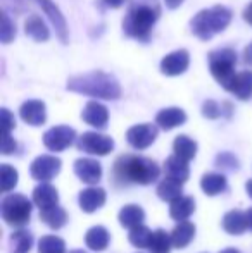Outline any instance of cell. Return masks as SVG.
I'll use <instances>...</instances> for the list:
<instances>
[{
    "instance_id": "obj_17",
    "label": "cell",
    "mask_w": 252,
    "mask_h": 253,
    "mask_svg": "<svg viewBox=\"0 0 252 253\" xmlns=\"http://www.w3.org/2000/svg\"><path fill=\"white\" fill-rule=\"evenodd\" d=\"M230 93H233L240 100H251L252 98V71H244V73L235 74L232 84L228 86Z\"/></svg>"
},
{
    "instance_id": "obj_24",
    "label": "cell",
    "mask_w": 252,
    "mask_h": 253,
    "mask_svg": "<svg viewBox=\"0 0 252 253\" xmlns=\"http://www.w3.org/2000/svg\"><path fill=\"white\" fill-rule=\"evenodd\" d=\"M145 219V212L142 207L138 205H125L119 210V224L126 229H133V227L140 226Z\"/></svg>"
},
{
    "instance_id": "obj_2",
    "label": "cell",
    "mask_w": 252,
    "mask_h": 253,
    "mask_svg": "<svg viewBox=\"0 0 252 253\" xmlns=\"http://www.w3.org/2000/svg\"><path fill=\"white\" fill-rule=\"evenodd\" d=\"M67 90L94 98H104V100H118L121 97V86L118 80L102 71H92L87 74L73 76L67 81Z\"/></svg>"
},
{
    "instance_id": "obj_21",
    "label": "cell",
    "mask_w": 252,
    "mask_h": 253,
    "mask_svg": "<svg viewBox=\"0 0 252 253\" xmlns=\"http://www.w3.org/2000/svg\"><path fill=\"white\" fill-rule=\"evenodd\" d=\"M223 229L228 234H244L249 227H247V217L246 212L242 210H230L225 217H223Z\"/></svg>"
},
{
    "instance_id": "obj_39",
    "label": "cell",
    "mask_w": 252,
    "mask_h": 253,
    "mask_svg": "<svg viewBox=\"0 0 252 253\" xmlns=\"http://www.w3.org/2000/svg\"><path fill=\"white\" fill-rule=\"evenodd\" d=\"M5 5L9 7L10 10H14L16 14H21L26 10V0H3Z\"/></svg>"
},
{
    "instance_id": "obj_45",
    "label": "cell",
    "mask_w": 252,
    "mask_h": 253,
    "mask_svg": "<svg viewBox=\"0 0 252 253\" xmlns=\"http://www.w3.org/2000/svg\"><path fill=\"white\" fill-rule=\"evenodd\" d=\"M246 217H247V227H249V231H252V207L246 212Z\"/></svg>"
},
{
    "instance_id": "obj_12",
    "label": "cell",
    "mask_w": 252,
    "mask_h": 253,
    "mask_svg": "<svg viewBox=\"0 0 252 253\" xmlns=\"http://www.w3.org/2000/svg\"><path fill=\"white\" fill-rule=\"evenodd\" d=\"M37 2H38V5L44 9V12L47 14L49 19H50L52 26H54L55 33H57V37H59V40H61L62 43H66L69 30H67L66 19H64V16H62L61 10H59V7L55 5V2H52V0H37Z\"/></svg>"
},
{
    "instance_id": "obj_34",
    "label": "cell",
    "mask_w": 252,
    "mask_h": 253,
    "mask_svg": "<svg viewBox=\"0 0 252 253\" xmlns=\"http://www.w3.org/2000/svg\"><path fill=\"white\" fill-rule=\"evenodd\" d=\"M171 247H173L171 236H169L168 233H164V231L159 229L152 234V241H151L149 250H151V253H169Z\"/></svg>"
},
{
    "instance_id": "obj_43",
    "label": "cell",
    "mask_w": 252,
    "mask_h": 253,
    "mask_svg": "<svg viewBox=\"0 0 252 253\" xmlns=\"http://www.w3.org/2000/svg\"><path fill=\"white\" fill-rule=\"evenodd\" d=\"M105 5L107 7H112V9H119V7L125 3V0H104Z\"/></svg>"
},
{
    "instance_id": "obj_11",
    "label": "cell",
    "mask_w": 252,
    "mask_h": 253,
    "mask_svg": "<svg viewBox=\"0 0 252 253\" xmlns=\"http://www.w3.org/2000/svg\"><path fill=\"white\" fill-rule=\"evenodd\" d=\"M189 64H190L189 52L180 48V50L168 53L161 60V73L166 74V76H180V74H183L189 69Z\"/></svg>"
},
{
    "instance_id": "obj_37",
    "label": "cell",
    "mask_w": 252,
    "mask_h": 253,
    "mask_svg": "<svg viewBox=\"0 0 252 253\" xmlns=\"http://www.w3.org/2000/svg\"><path fill=\"white\" fill-rule=\"evenodd\" d=\"M223 114V109L214 100H205L202 103V116L207 119H218Z\"/></svg>"
},
{
    "instance_id": "obj_22",
    "label": "cell",
    "mask_w": 252,
    "mask_h": 253,
    "mask_svg": "<svg viewBox=\"0 0 252 253\" xmlns=\"http://www.w3.org/2000/svg\"><path fill=\"white\" fill-rule=\"evenodd\" d=\"M109 241H111V236H109L107 229L102 226H95L85 234V243L90 250L94 252H102L109 247Z\"/></svg>"
},
{
    "instance_id": "obj_14",
    "label": "cell",
    "mask_w": 252,
    "mask_h": 253,
    "mask_svg": "<svg viewBox=\"0 0 252 253\" xmlns=\"http://www.w3.org/2000/svg\"><path fill=\"white\" fill-rule=\"evenodd\" d=\"M19 116L30 126H42L47 121V109L40 100H28L21 105Z\"/></svg>"
},
{
    "instance_id": "obj_33",
    "label": "cell",
    "mask_w": 252,
    "mask_h": 253,
    "mask_svg": "<svg viewBox=\"0 0 252 253\" xmlns=\"http://www.w3.org/2000/svg\"><path fill=\"white\" fill-rule=\"evenodd\" d=\"M38 253H66V243L62 238L47 234L38 243Z\"/></svg>"
},
{
    "instance_id": "obj_4",
    "label": "cell",
    "mask_w": 252,
    "mask_h": 253,
    "mask_svg": "<svg viewBox=\"0 0 252 253\" xmlns=\"http://www.w3.org/2000/svg\"><path fill=\"white\" fill-rule=\"evenodd\" d=\"M230 23H232V10L225 5H214L194 16V19L190 21V28L199 40L207 42L214 35L225 31Z\"/></svg>"
},
{
    "instance_id": "obj_7",
    "label": "cell",
    "mask_w": 252,
    "mask_h": 253,
    "mask_svg": "<svg viewBox=\"0 0 252 253\" xmlns=\"http://www.w3.org/2000/svg\"><path fill=\"white\" fill-rule=\"evenodd\" d=\"M78 148L87 153H92V155H107V153L114 150V141L105 134L88 131V133H83L80 136Z\"/></svg>"
},
{
    "instance_id": "obj_5",
    "label": "cell",
    "mask_w": 252,
    "mask_h": 253,
    "mask_svg": "<svg viewBox=\"0 0 252 253\" xmlns=\"http://www.w3.org/2000/svg\"><path fill=\"white\" fill-rule=\"evenodd\" d=\"M235 66H237V53L232 48H219L209 53V69L211 74L225 90L232 84L235 78Z\"/></svg>"
},
{
    "instance_id": "obj_23",
    "label": "cell",
    "mask_w": 252,
    "mask_h": 253,
    "mask_svg": "<svg viewBox=\"0 0 252 253\" xmlns=\"http://www.w3.org/2000/svg\"><path fill=\"white\" fill-rule=\"evenodd\" d=\"M195 236V226L189 220H180L178 226L173 229L171 241L175 248H187L190 245L192 238Z\"/></svg>"
},
{
    "instance_id": "obj_19",
    "label": "cell",
    "mask_w": 252,
    "mask_h": 253,
    "mask_svg": "<svg viewBox=\"0 0 252 253\" xmlns=\"http://www.w3.org/2000/svg\"><path fill=\"white\" fill-rule=\"evenodd\" d=\"M164 172L166 177H171L175 181L180 183H185L190 176V169H189V162L183 159H180L178 155L173 153L171 157H168L164 162Z\"/></svg>"
},
{
    "instance_id": "obj_18",
    "label": "cell",
    "mask_w": 252,
    "mask_h": 253,
    "mask_svg": "<svg viewBox=\"0 0 252 253\" xmlns=\"http://www.w3.org/2000/svg\"><path fill=\"white\" fill-rule=\"evenodd\" d=\"M187 121L185 110L178 109V107H169V109H162L161 112L155 116V124L162 129H173L176 126H182Z\"/></svg>"
},
{
    "instance_id": "obj_15",
    "label": "cell",
    "mask_w": 252,
    "mask_h": 253,
    "mask_svg": "<svg viewBox=\"0 0 252 253\" xmlns=\"http://www.w3.org/2000/svg\"><path fill=\"white\" fill-rule=\"evenodd\" d=\"M81 119L94 127H105L109 121V110L101 102H88L81 112Z\"/></svg>"
},
{
    "instance_id": "obj_13",
    "label": "cell",
    "mask_w": 252,
    "mask_h": 253,
    "mask_svg": "<svg viewBox=\"0 0 252 253\" xmlns=\"http://www.w3.org/2000/svg\"><path fill=\"white\" fill-rule=\"evenodd\" d=\"M74 174L87 184H97L102 177V166L94 159H78L74 162Z\"/></svg>"
},
{
    "instance_id": "obj_27",
    "label": "cell",
    "mask_w": 252,
    "mask_h": 253,
    "mask_svg": "<svg viewBox=\"0 0 252 253\" xmlns=\"http://www.w3.org/2000/svg\"><path fill=\"white\" fill-rule=\"evenodd\" d=\"M201 188L207 197H214L226 190V177L223 174L209 172L201 179Z\"/></svg>"
},
{
    "instance_id": "obj_1",
    "label": "cell",
    "mask_w": 252,
    "mask_h": 253,
    "mask_svg": "<svg viewBox=\"0 0 252 253\" xmlns=\"http://www.w3.org/2000/svg\"><path fill=\"white\" fill-rule=\"evenodd\" d=\"M159 16L161 5L157 0H130L126 16L123 19V30L135 40L147 42Z\"/></svg>"
},
{
    "instance_id": "obj_41",
    "label": "cell",
    "mask_w": 252,
    "mask_h": 253,
    "mask_svg": "<svg viewBox=\"0 0 252 253\" xmlns=\"http://www.w3.org/2000/svg\"><path fill=\"white\" fill-rule=\"evenodd\" d=\"M244 60H246V64L252 66V43L247 45L246 50H244Z\"/></svg>"
},
{
    "instance_id": "obj_40",
    "label": "cell",
    "mask_w": 252,
    "mask_h": 253,
    "mask_svg": "<svg viewBox=\"0 0 252 253\" xmlns=\"http://www.w3.org/2000/svg\"><path fill=\"white\" fill-rule=\"evenodd\" d=\"M16 150V141L10 134H3V143H2V153L3 155H9Z\"/></svg>"
},
{
    "instance_id": "obj_6",
    "label": "cell",
    "mask_w": 252,
    "mask_h": 253,
    "mask_svg": "<svg viewBox=\"0 0 252 253\" xmlns=\"http://www.w3.org/2000/svg\"><path fill=\"white\" fill-rule=\"evenodd\" d=\"M30 215L31 202L24 195L12 193L2 200V217L9 226L23 227L26 222H30Z\"/></svg>"
},
{
    "instance_id": "obj_36",
    "label": "cell",
    "mask_w": 252,
    "mask_h": 253,
    "mask_svg": "<svg viewBox=\"0 0 252 253\" xmlns=\"http://www.w3.org/2000/svg\"><path fill=\"white\" fill-rule=\"evenodd\" d=\"M16 37V26L14 23L10 21L9 14L2 12V28H0V40L2 43H10Z\"/></svg>"
},
{
    "instance_id": "obj_32",
    "label": "cell",
    "mask_w": 252,
    "mask_h": 253,
    "mask_svg": "<svg viewBox=\"0 0 252 253\" xmlns=\"http://www.w3.org/2000/svg\"><path fill=\"white\" fill-rule=\"evenodd\" d=\"M152 234L154 233H152L147 226L140 224V226L130 229V236H128V240H130V243L137 248H149L151 247V241H152Z\"/></svg>"
},
{
    "instance_id": "obj_10",
    "label": "cell",
    "mask_w": 252,
    "mask_h": 253,
    "mask_svg": "<svg viewBox=\"0 0 252 253\" xmlns=\"http://www.w3.org/2000/svg\"><path fill=\"white\" fill-rule=\"evenodd\" d=\"M155 138H157V127L154 124H137V126L130 127L126 133L128 143L138 150L151 147L155 141Z\"/></svg>"
},
{
    "instance_id": "obj_9",
    "label": "cell",
    "mask_w": 252,
    "mask_h": 253,
    "mask_svg": "<svg viewBox=\"0 0 252 253\" xmlns=\"http://www.w3.org/2000/svg\"><path fill=\"white\" fill-rule=\"evenodd\" d=\"M61 170V160L57 157L52 155H40L33 160V164L30 166V174L33 179L37 181H50L54 179L55 176Z\"/></svg>"
},
{
    "instance_id": "obj_25",
    "label": "cell",
    "mask_w": 252,
    "mask_h": 253,
    "mask_svg": "<svg viewBox=\"0 0 252 253\" xmlns=\"http://www.w3.org/2000/svg\"><path fill=\"white\" fill-rule=\"evenodd\" d=\"M195 210V200L192 197H178L169 205V215L175 220H187Z\"/></svg>"
},
{
    "instance_id": "obj_31",
    "label": "cell",
    "mask_w": 252,
    "mask_h": 253,
    "mask_svg": "<svg viewBox=\"0 0 252 253\" xmlns=\"http://www.w3.org/2000/svg\"><path fill=\"white\" fill-rule=\"evenodd\" d=\"M33 247V236L24 229H19L10 234V252L12 253H28Z\"/></svg>"
},
{
    "instance_id": "obj_46",
    "label": "cell",
    "mask_w": 252,
    "mask_h": 253,
    "mask_svg": "<svg viewBox=\"0 0 252 253\" xmlns=\"http://www.w3.org/2000/svg\"><path fill=\"white\" fill-rule=\"evenodd\" d=\"M246 190H247V195H249V197L252 198V179H251V181H247Z\"/></svg>"
},
{
    "instance_id": "obj_29",
    "label": "cell",
    "mask_w": 252,
    "mask_h": 253,
    "mask_svg": "<svg viewBox=\"0 0 252 253\" xmlns=\"http://www.w3.org/2000/svg\"><path fill=\"white\" fill-rule=\"evenodd\" d=\"M173 152H175V155H178L180 159L190 162V160L195 157V153H197V143H195L192 138L185 136V134H180V136L175 138Z\"/></svg>"
},
{
    "instance_id": "obj_3",
    "label": "cell",
    "mask_w": 252,
    "mask_h": 253,
    "mask_svg": "<svg viewBox=\"0 0 252 253\" xmlns=\"http://www.w3.org/2000/svg\"><path fill=\"white\" fill-rule=\"evenodd\" d=\"M114 174L123 183L152 184L159 177V166L147 157H119L114 166Z\"/></svg>"
},
{
    "instance_id": "obj_16",
    "label": "cell",
    "mask_w": 252,
    "mask_h": 253,
    "mask_svg": "<svg viewBox=\"0 0 252 253\" xmlns=\"http://www.w3.org/2000/svg\"><path fill=\"white\" fill-rule=\"evenodd\" d=\"M105 198H107V195L102 188H87L80 193L78 200H80V207L83 212L92 213L104 205Z\"/></svg>"
},
{
    "instance_id": "obj_20",
    "label": "cell",
    "mask_w": 252,
    "mask_h": 253,
    "mask_svg": "<svg viewBox=\"0 0 252 253\" xmlns=\"http://www.w3.org/2000/svg\"><path fill=\"white\" fill-rule=\"evenodd\" d=\"M33 202H35V205H37L40 210L50 209V207L57 205L59 193H57V190L52 186V184L42 183V184H38V186L33 190Z\"/></svg>"
},
{
    "instance_id": "obj_26",
    "label": "cell",
    "mask_w": 252,
    "mask_h": 253,
    "mask_svg": "<svg viewBox=\"0 0 252 253\" xmlns=\"http://www.w3.org/2000/svg\"><path fill=\"white\" fill-rule=\"evenodd\" d=\"M24 31L30 38H33L35 42H47L50 33L47 30V24L42 21L40 16H30L24 23Z\"/></svg>"
},
{
    "instance_id": "obj_8",
    "label": "cell",
    "mask_w": 252,
    "mask_h": 253,
    "mask_svg": "<svg viewBox=\"0 0 252 253\" xmlns=\"http://www.w3.org/2000/svg\"><path fill=\"white\" fill-rule=\"evenodd\" d=\"M76 140V131L69 126H55L50 127L44 134V145L52 152H62L74 143Z\"/></svg>"
},
{
    "instance_id": "obj_44",
    "label": "cell",
    "mask_w": 252,
    "mask_h": 253,
    "mask_svg": "<svg viewBox=\"0 0 252 253\" xmlns=\"http://www.w3.org/2000/svg\"><path fill=\"white\" fill-rule=\"evenodd\" d=\"M166 5L169 7V9H176V7H180L183 3V0H164Z\"/></svg>"
},
{
    "instance_id": "obj_47",
    "label": "cell",
    "mask_w": 252,
    "mask_h": 253,
    "mask_svg": "<svg viewBox=\"0 0 252 253\" xmlns=\"http://www.w3.org/2000/svg\"><path fill=\"white\" fill-rule=\"evenodd\" d=\"M219 253H240L239 250H235V248H226V250L219 252Z\"/></svg>"
},
{
    "instance_id": "obj_42",
    "label": "cell",
    "mask_w": 252,
    "mask_h": 253,
    "mask_svg": "<svg viewBox=\"0 0 252 253\" xmlns=\"http://www.w3.org/2000/svg\"><path fill=\"white\" fill-rule=\"evenodd\" d=\"M244 19H246L247 23L252 26V2L246 7V10H244Z\"/></svg>"
},
{
    "instance_id": "obj_28",
    "label": "cell",
    "mask_w": 252,
    "mask_h": 253,
    "mask_svg": "<svg viewBox=\"0 0 252 253\" xmlns=\"http://www.w3.org/2000/svg\"><path fill=\"white\" fill-rule=\"evenodd\" d=\"M40 219L52 229H61L67 222V212L59 205H54L50 209H44L40 212Z\"/></svg>"
},
{
    "instance_id": "obj_30",
    "label": "cell",
    "mask_w": 252,
    "mask_h": 253,
    "mask_svg": "<svg viewBox=\"0 0 252 253\" xmlns=\"http://www.w3.org/2000/svg\"><path fill=\"white\" fill-rule=\"evenodd\" d=\"M182 184L180 181H175L171 177H166L164 181H161L157 186V195L161 200L169 202L171 203L173 200H176L178 197H182Z\"/></svg>"
},
{
    "instance_id": "obj_35",
    "label": "cell",
    "mask_w": 252,
    "mask_h": 253,
    "mask_svg": "<svg viewBox=\"0 0 252 253\" xmlns=\"http://www.w3.org/2000/svg\"><path fill=\"white\" fill-rule=\"evenodd\" d=\"M0 184H2V188H0L2 191L12 190L17 184V170L14 169V167L7 166V164H3V166L0 167Z\"/></svg>"
},
{
    "instance_id": "obj_48",
    "label": "cell",
    "mask_w": 252,
    "mask_h": 253,
    "mask_svg": "<svg viewBox=\"0 0 252 253\" xmlns=\"http://www.w3.org/2000/svg\"><path fill=\"white\" fill-rule=\"evenodd\" d=\"M69 253H87V252H83V250H73V252H69Z\"/></svg>"
},
{
    "instance_id": "obj_38",
    "label": "cell",
    "mask_w": 252,
    "mask_h": 253,
    "mask_svg": "<svg viewBox=\"0 0 252 253\" xmlns=\"http://www.w3.org/2000/svg\"><path fill=\"white\" fill-rule=\"evenodd\" d=\"M2 124H3V134H10L14 129L16 123H14V116L7 109H2Z\"/></svg>"
}]
</instances>
